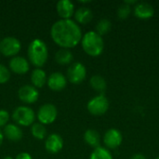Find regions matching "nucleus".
I'll use <instances>...</instances> for the list:
<instances>
[{
    "label": "nucleus",
    "instance_id": "nucleus-5",
    "mask_svg": "<svg viewBox=\"0 0 159 159\" xmlns=\"http://www.w3.org/2000/svg\"><path fill=\"white\" fill-rule=\"evenodd\" d=\"M87 109L89 114L93 116H102L109 109V101L103 94L97 95L89 101L87 104Z\"/></svg>",
    "mask_w": 159,
    "mask_h": 159
},
{
    "label": "nucleus",
    "instance_id": "nucleus-33",
    "mask_svg": "<svg viewBox=\"0 0 159 159\" xmlns=\"http://www.w3.org/2000/svg\"><path fill=\"white\" fill-rule=\"evenodd\" d=\"M156 159H159V156H158V157H157V158H156Z\"/></svg>",
    "mask_w": 159,
    "mask_h": 159
},
{
    "label": "nucleus",
    "instance_id": "nucleus-7",
    "mask_svg": "<svg viewBox=\"0 0 159 159\" xmlns=\"http://www.w3.org/2000/svg\"><path fill=\"white\" fill-rule=\"evenodd\" d=\"M58 116V110L52 103H45L41 105L37 112V119L43 125H49L53 123Z\"/></svg>",
    "mask_w": 159,
    "mask_h": 159
},
{
    "label": "nucleus",
    "instance_id": "nucleus-11",
    "mask_svg": "<svg viewBox=\"0 0 159 159\" xmlns=\"http://www.w3.org/2000/svg\"><path fill=\"white\" fill-rule=\"evenodd\" d=\"M9 69L17 75H24L30 70V62L27 59L21 56L12 57L8 62Z\"/></svg>",
    "mask_w": 159,
    "mask_h": 159
},
{
    "label": "nucleus",
    "instance_id": "nucleus-14",
    "mask_svg": "<svg viewBox=\"0 0 159 159\" xmlns=\"http://www.w3.org/2000/svg\"><path fill=\"white\" fill-rule=\"evenodd\" d=\"M56 10L61 20H69L75 14V5L70 0H61L56 4Z\"/></svg>",
    "mask_w": 159,
    "mask_h": 159
},
{
    "label": "nucleus",
    "instance_id": "nucleus-29",
    "mask_svg": "<svg viewBox=\"0 0 159 159\" xmlns=\"http://www.w3.org/2000/svg\"><path fill=\"white\" fill-rule=\"evenodd\" d=\"M130 159H147L145 157V156H143V154H135L132 156V157Z\"/></svg>",
    "mask_w": 159,
    "mask_h": 159
},
{
    "label": "nucleus",
    "instance_id": "nucleus-4",
    "mask_svg": "<svg viewBox=\"0 0 159 159\" xmlns=\"http://www.w3.org/2000/svg\"><path fill=\"white\" fill-rule=\"evenodd\" d=\"M13 121L19 127H29L34 124L35 119V113L29 106L21 105L17 107L11 116Z\"/></svg>",
    "mask_w": 159,
    "mask_h": 159
},
{
    "label": "nucleus",
    "instance_id": "nucleus-17",
    "mask_svg": "<svg viewBox=\"0 0 159 159\" xmlns=\"http://www.w3.org/2000/svg\"><path fill=\"white\" fill-rule=\"evenodd\" d=\"M74 16L77 24H87L93 19V12L89 7H81L75 11Z\"/></svg>",
    "mask_w": 159,
    "mask_h": 159
},
{
    "label": "nucleus",
    "instance_id": "nucleus-3",
    "mask_svg": "<svg viewBox=\"0 0 159 159\" xmlns=\"http://www.w3.org/2000/svg\"><path fill=\"white\" fill-rule=\"evenodd\" d=\"M83 50L91 57L100 56L104 49V41L102 37L95 31L86 33L81 39Z\"/></svg>",
    "mask_w": 159,
    "mask_h": 159
},
{
    "label": "nucleus",
    "instance_id": "nucleus-30",
    "mask_svg": "<svg viewBox=\"0 0 159 159\" xmlns=\"http://www.w3.org/2000/svg\"><path fill=\"white\" fill-rule=\"evenodd\" d=\"M124 3L131 7V5H136V4H137V1H136V0H130V1H129V0H127V1H125Z\"/></svg>",
    "mask_w": 159,
    "mask_h": 159
},
{
    "label": "nucleus",
    "instance_id": "nucleus-16",
    "mask_svg": "<svg viewBox=\"0 0 159 159\" xmlns=\"http://www.w3.org/2000/svg\"><path fill=\"white\" fill-rule=\"evenodd\" d=\"M3 135L4 138H7L11 142H19L23 137L21 129L16 124H7L6 127H4Z\"/></svg>",
    "mask_w": 159,
    "mask_h": 159
},
{
    "label": "nucleus",
    "instance_id": "nucleus-32",
    "mask_svg": "<svg viewBox=\"0 0 159 159\" xmlns=\"http://www.w3.org/2000/svg\"><path fill=\"white\" fill-rule=\"evenodd\" d=\"M2 159H14L12 157H10V156H7V157H5L4 158Z\"/></svg>",
    "mask_w": 159,
    "mask_h": 159
},
{
    "label": "nucleus",
    "instance_id": "nucleus-25",
    "mask_svg": "<svg viewBox=\"0 0 159 159\" xmlns=\"http://www.w3.org/2000/svg\"><path fill=\"white\" fill-rule=\"evenodd\" d=\"M130 12H131V7L123 3L119 6V7L117 9V16L119 19L125 20L129 16Z\"/></svg>",
    "mask_w": 159,
    "mask_h": 159
},
{
    "label": "nucleus",
    "instance_id": "nucleus-13",
    "mask_svg": "<svg viewBox=\"0 0 159 159\" xmlns=\"http://www.w3.org/2000/svg\"><path fill=\"white\" fill-rule=\"evenodd\" d=\"M63 147V140L62 138L57 134L52 133L49 134L45 141V148L49 154H57Z\"/></svg>",
    "mask_w": 159,
    "mask_h": 159
},
{
    "label": "nucleus",
    "instance_id": "nucleus-20",
    "mask_svg": "<svg viewBox=\"0 0 159 159\" xmlns=\"http://www.w3.org/2000/svg\"><path fill=\"white\" fill-rule=\"evenodd\" d=\"M74 60L72 51L68 48H61L55 54V61L61 65L70 64Z\"/></svg>",
    "mask_w": 159,
    "mask_h": 159
},
{
    "label": "nucleus",
    "instance_id": "nucleus-18",
    "mask_svg": "<svg viewBox=\"0 0 159 159\" xmlns=\"http://www.w3.org/2000/svg\"><path fill=\"white\" fill-rule=\"evenodd\" d=\"M47 74L42 68H35L31 74V82L32 86L36 89L43 88L47 84Z\"/></svg>",
    "mask_w": 159,
    "mask_h": 159
},
{
    "label": "nucleus",
    "instance_id": "nucleus-26",
    "mask_svg": "<svg viewBox=\"0 0 159 159\" xmlns=\"http://www.w3.org/2000/svg\"><path fill=\"white\" fill-rule=\"evenodd\" d=\"M10 78V72L7 66L0 63V84L7 83Z\"/></svg>",
    "mask_w": 159,
    "mask_h": 159
},
{
    "label": "nucleus",
    "instance_id": "nucleus-9",
    "mask_svg": "<svg viewBox=\"0 0 159 159\" xmlns=\"http://www.w3.org/2000/svg\"><path fill=\"white\" fill-rule=\"evenodd\" d=\"M19 99L27 104L34 103L37 102L39 97V92L36 88H34L32 85H24L19 89L18 91Z\"/></svg>",
    "mask_w": 159,
    "mask_h": 159
},
{
    "label": "nucleus",
    "instance_id": "nucleus-27",
    "mask_svg": "<svg viewBox=\"0 0 159 159\" xmlns=\"http://www.w3.org/2000/svg\"><path fill=\"white\" fill-rule=\"evenodd\" d=\"M9 120V114L7 110H0V128H4L7 125Z\"/></svg>",
    "mask_w": 159,
    "mask_h": 159
},
{
    "label": "nucleus",
    "instance_id": "nucleus-23",
    "mask_svg": "<svg viewBox=\"0 0 159 159\" xmlns=\"http://www.w3.org/2000/svg\"><path fill=\"white\" fill-rule=\"evenodd\" d=\"M89 159H113V157L107 148L99 146L92 151Z\"/></svg>",
    "mask_w": 159,
    "mask_h": 159
},
{
    "label": "nucleus",
    "instance_id": "nucleus-10",
    "mask_svg": "<svg viewBox=\"0 0 159 159\" xmlns=\"http://www.w3.org/2000/svg\"><path fill=\"white\" fill-rule=\"evenodd\" d=\"M123 142V136L118 129H110L103 136V143L107 149H116Z\"/></svg>",
    "mask_w": 159,
    "mask_h": 159
},
{
    "label": "nucleus",
    "instance_id": "nucleus-8",
    "mask_svg": "<svg viewBox=\"0 0 159 159\" xmlns=\"http://www.w3.org/2000/svg\"><path fill=\"white\" fill-rule=\"evenodd\" d=\"M87 76V69L81 62L72 63L67 70V80L72 84L82 83Z\"/></svg>",
    "mask_w": 159,
    "mask_h": 159
},
{
    "label": "nucleus",
    "instance_id": "nucleus-2",
    "mask_svg": "<svg viewBox=\"0 0 159 159\" xmlns=\"http://www.w3.org/2000/svg\"><path fill=\"white\" fill-rule=\"evenodd\" d=\"M28 61L36 68H41L48 61V49L47 44L39 39H34L28 46L27 49Z\"/></svg>",
    "mask_w": 159,
    "mask_h": 159
},
{
    "label": "nucleus",
    "instance_id": "nucleus-21",
    "mask_svg": "<svg viewBox=\"0 0 159 159\" xmlns=\"http://www.w3.org/2000/svg\"><path fill=\"white\" fill-rule=\"evenodd\" d=\"M89 84H90V87L95 91H98L101 94H102L105 91L106 87H107V84H106L105 79L102 75H92L90 77Z\"/></svg>",
    "mask_w": 159,
    "mask_h": 159
},
{
    "label": "nucleus",
    "instance_id": "nucleus-24",
    "mask_svg": "<svg viewBox=\"0 0 159 159\" xmlns=\"http://www.w3.org/2000/svg\"><path fill=\"white\" fill-rule=\"evenodd\" d=\"M112 28V23L110 21V20L108 19H102L98 21L97 25H96V33L98 34H100L101 36L108 34L110 32Z\"/></svg>",
    "mask_w": 159,
    "mask_h": 159
},
{
    "label": "nucleus",
    "instance_id": "nucleus-15",
    "mask_svg": "<svg viewBox=\"0 0 159 159\" xmlns=\"http://www.w3.org/2000/svg\"><path fill=\"white\" fill-rule=\"evenodd\" d=\"M154 7L146 2L137 3L134 7V15L141 20H147L154 16Z\"/></svg>",
    "mask_w": 159,
    "mask_h": 159
},
{
    "label": "nucleus",
    "instance_id": "nucleus-6",
    "mask_svg": "<svg viewBox=\"0 0 159 159\" xmlns=\"http://www.w3.org/2000/svg\"><path fill=\"white\" fill-rule=\"evenodd\" d=\"M21 48L20 40L13 36L4 37L0 41V53L6 57H15Z\"/></svg>",
    "mask_w": 159,
    "mask_h": 159
},
{
    "label": "nucleus",
    "instance_id": "nucleus-12",
    "mask_svg": "<svg viewBox=\"0 0 159 159\" xmlns=\"http://www.w3.org/2000/svg\"><path fill=\"white\" fill-rule=\"evenodd\" d=\"M47 84L51 90L61 91L67 86V77L60 72H54L48 77Z\"/></svg>",
    "mask_w": 159,
    "mask_h": 159
},
{
    "label": "nucleus",
    "instance_id": "nucleus-1",
    "mask_svg": "<svg viewBox=\"0 0 159 159\" xmlns=\"http://www.w3.org/2000/svg\"><path fill=\"white\" fill-rule=\"evenodd\" d=\"M50 36L54 43L61 48L76 47L82 39L80 26L73 20H60L53 23L50 29Z\"/></svg>",
    "mask_w": 159,
    "mask_h": 159
},
{
    "label": "nucleus",
    "instance_id": "nucleus-28",
    "mask_svg": "<svg viewBox=\"0 0 159 159\" xmlns=\"http://www.w3.org/2000/svg\"><path fill=\"white\" fill-rule=\"evenodd\" d=\"M15 159H33V158H32V156H31L29 153L22 152V153L18 154V155H17V157H15Z\"/></svg>",
    "mask_w": 159,
    "mask_h": 159
},
{
    "label": "nucleus",
    "instance_id": "nucleus-22",
    "mask_svg": "<svg viewBox=\"0 0 159 159\" xmlns=\"http://www.w3.org/2000/svg\"><path fill=\"white\" fill-rule=\"evenodd\" d=\"M31 132L36 140H44L47 137V129L45 125L41 123H34L31 127Z\"/></svg>",
    "mask_w": 159,
    "mask_h": 159
},
{
    "label": "nucleus",
    "instance_id": "nucleus-19",
    "mask_svg": "<svg viewBox=\"0 0 159 159\" xmlns=\"http://www.w3.org/2000/svg\"><path fill=\"white\" fill-rule=\"evenodd\" d=\"M84 141L88 145H89L90 147H93L95 149L100 146L101 137L97 130L89 129L86 130V132L84 133Z\"/></svg>",
    "mask_w": 159,
    "mask_h": 159
},
{
    "label": "nucleus",
    "instance_id": "nucleus-31",
    "mask_svg": "<svg viewBox=\"0 0 159 159\" xmlns=\"http://www.w3.org/2000/svg\"><path fill=\"white\" fill-rule=\"evenodd\" d=\"M3 141H4V135H3V132H2L1 129H0V146H1L2 143H3Z\"/></svg>",
    "mask_w": 159,
    "mask_h": 159
}]
</instances>
